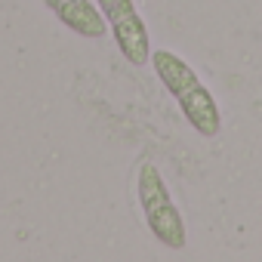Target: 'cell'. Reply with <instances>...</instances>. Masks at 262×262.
I'll list each match as a JSON object with an SVG mask.
<instances>
[{
  "instance_id": "cell-1",
  "label": "cell",
  "mask_w": 262,
  "mask_h": 262,
  "mask_svg": "<svg viewBox=\"0 0 262 262\" xmlns=\"http://www.w3.org/2000/svg\"><path fill=\"white\" fill-rule=\"evenodd\" d=\"M151 68H155L158 80L176 99V105L185 114V120L198 129V133L207 136V139L219 136L222 114H219V105H216L213 93L201 83L198 71L185 59H179L176 53H170V50H155L151 53Z\"/></svg>"
},
{
  "instance_id": "cell-4",
  "label": "cell",
  "mask_w": 262,
  "mask_h": 262,
  "mask_svg": "<svg viewBox=\"0 0 262 262\" xmlns=\"http://www.w3.org/2000/svg\"><path fill=\"white\" fill-rule=\"evenodd\" d=\"M43 7L74 34L80 37H105L108 34V22L99 10L96 0H43Z\"/></svg>"
},
{
  "instance_id": "cell-2",
  "label": "cell",
  "mask_w": 262,
  "mask_h": 262,
  "mask_svg": "<svg viewBox=\"0 0 262 262\" xmlns=\"http://www.w3.org/2000/svg\"><path fill=\"white\" fill-rule=\"evenodd\" d=\"M136 198L139 207L145 213L148 231L155 234V241L167 250H182L188 244V231H185V219L179 213V207L170 198V188L158 170V164L145 161L136 173Z\"/></svg>"
},
{
  "instance_id": "cell-3",
  "label": "cell",
  "mask_w": 262,
  "mask_h": 262,
  "mask_svg": "<svg viewBox=\"0 0 262 262\" xmlns=\"http://www.w3.org/2000/svg\"><path fill=\"white\" fill-rule=\"evenodd\" d=\"M108 28H111V37L120 50V56L129 62V65H145L151 62V40H148V28L136 10L133 0H96Z\"/></svg>"
}]
</instances>
